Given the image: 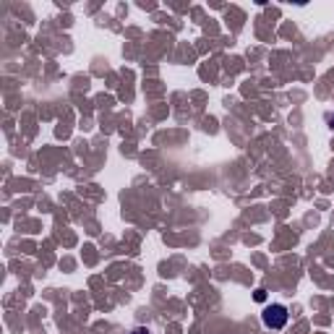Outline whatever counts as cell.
I'll use <instances>...</instances> for the list:
<instances>
[{"mask_svg":"<svg viewBox=\"0 0 334 334\" xmlns=\"http://www.w3.org/2000/svg\"><path fill=\"white\" fill-rule=\"evenodd\" d=\"M261 319H264V327L282 329L287 324V308H285V305H266L264 313H261Z\"/></svg>","mask_w":334,"mask_h":334,"instance_id":"obj_1","label":"cell"},{"mask_svg":"<svg viewBox=\"0 0 334 334\" xmlns=\"http://www.w3.org/2000/svg\"><path fill=\"white\" fill-rule=\"evenodd\" d=\"M253 298H256L258 303H264V300H266V290H256V295H253Z\"/></svg>","mask_w":334,"mask_h":334,"instance_id":"obj_2","label":"cell"},{"mask_svg":"<svg viewBox=\"0 0 334 334\" xmlns=\"http://www.w3.org/2000/svg\"><path fill=\"white\" fill-rule=\"evenodd\" d=\"M131 334H149V329H144V327H138V329H133Z\"/></svg>","mask_w":334,"mask_h":334,"instance_id":"obj_3","label":"cell"}]
</instances>
